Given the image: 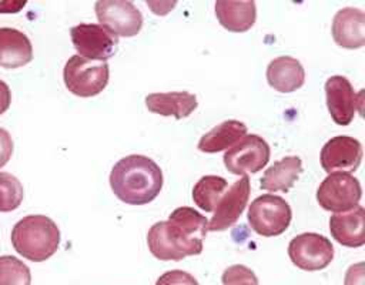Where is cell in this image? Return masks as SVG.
Here are the masks:
<instances>
[{"instance_id": "obj_1", "label": "cell", "mask_w": 365, "mask_h": 285, "mask_svg": "<svg viewBox=\"0 0 365 285\" xmlns=\"http://www.w3.org/2000/svg\"><path fill=\"white\" fill-rule=\"evenodd\" d=\"M208 221L191 207L175 208L167 221L151 225L147 234L150 252L160 261H181L200 255Z\"/></svg>"}, {"instance_id": "obj_2", "label": "cell", "mask_w": 365, "mask_h": 285, "mask_svg": "<svg viewBox=\"0 0 365 285\" xmlns=\"http://www.w3.org/2000/svg\"><path fill=\"white\" fill-rule=\"evenodd\" d=\"M163 181L160 165L141 154L123 157L110 172V187L114 195L130 205H145L155 200Z\"/></svg>"}, {"instance_id": "obj_3", "label": "cell", "mask_w": 365, "mask_h": 285, "mask_svg": "<svg viewBox=\"0 0 365 285\" xmlns=\"http://www.w3.org/2000/svg\"><path fill=\"white\" fill-rule=\"evenodd\" d=\"M10 238L19 255L31 262H43L58 249L60 229L46 215H26L14 224Z\"/></svg>"}, {"instance_id": "obj_4", "label": "cell", "mask_w": 365, "mask_h": 285, "mask_svg": "<svg viewBox=\"0 0 365 285\" xmlns=\"http://www.w3.org/2000/svg\"><path fill=\"white\" fill-rule=\"evenodd\" d=\"M110 67L107 61H91L78 54L71 56L63 68L66 88L78 97L100 94L108 84Z\"/></svg>"}, {"instance_id": "obj_5", "label": "cell", "mask_w": 365, "mask_h": 285, "mask_svg": "<svg viewBox=\"0 0 365 285\" xmlns=\"http://www.w3.org/2000/svg\"><path fill=\"white\" fill-rule=\"evenodd\" d=\"M248 224L261 237H277L287 231L292 219L289 204L279 195L262 194L248 207Z\"/></svg>"}, {"instance_id": "obj_6", "label": "cell", "mask_w": 365, "mask_h": 285, "mask_svg": "<svg viewBox=\"0 0 365 285\" xmlns=\"http://www.w3.org/2000/svg\"><path fill=\"white\" fill-rule=\"evenodd\" d=\"M362 188L351 172H331L328 174L317 190V201L331 212H345L359 205Z\"/></svg>"}, {"instance_id": "obj_7", "label": "cell", "mask_w": 365, "mask_h": 285, "mask_svg": "<svg viewBox=\"0 0 365 285\" xmlns=\"http://www.w3.org/2000/svg\"><path fill=\"white\" fill-rule=\"evenodd\" d=\"M332 242L317 232H302L294 237L288 244V256L291 262L302 271L325 269L334 259Z\"/></svg>"}, {"instance_id": "obj_8", "label": "cell", "mask_w": 365, "mask_h": 285, "mask_svg": "<svg viewBox=\"0 0 365 285\" xmlns=\"http://www.w3.org/2000/svg\"><path fill=\"white\" fill-rule=\"evenodd\" d=\"M268 142L257 135L247 134L224 154V165L234 175H247L261 171L269 161Z\"/></svg>"}, {"instance_id": "obj_9", "label": "cell", "mask_w": 365, "mask_h": 285, "mask_svg": "<svg viewBox=\"0 0 365 285\" xmlns=\"http://www.w3.org/2000/svg\"><path fill=\"white\" fill-rule=\"evenodd\" d=\"M94 10L100 26L115 37H134L143 27L141 11L128 0H100Z\"/></svg>"}, {"instance_id": "obj_10", "label": "cell", "mask_w": 365, "mask_h": 285, "mask_svg": "<svg viewBox=\"0 0 365 285\" xmlns=\"http://www.w3.org/2000/svg\"><path fill=\"white\" fill-rule=\"evenodd\" d=\"M77 54L91 61H107L115 53L118 37L100 24L80 23L70 30Z\"/></svg>"}, {"instance_id": "obj_11", "label": "cell", "mask_w": 365, "mask_h": 285, "mask_svg": "<svg viewBox=\"0 0 365 285\" xmlns=\"http://www.w3.org/2000/svg\"><path fill=\"white\" fill-rule=\"evenodd\" d=\"M327 107L338 125H348L356 111L362 113V90L356 94L351 81L344 76H332L325 83Z\"/></svg>"}, {"instance_id": "obj_12", "label": "cell", "mask_w": 365, "mask_h": 285, "mask_svg": "<svg viewBox=\"0 0 365 285\" xmlns=\"http://www.w3.org/2000/svg\"><path fill=\"white\" fill-rule=\"evenodd\" d=\"M251 192V184L248 175H242L238 181H235L231 187L220 198L215 209L212 211L214 215L208 221V232L225 231L232 227L241 214L244 212L248 198Z\"/></svg>"}, {"instance_id": "obj_13", "label": "cell", "mask_w": 365, "mask_h": 285, "mask_svg": "<svg viewBox=\"0 0 365 285\" xmlns=\"http://www.w3.org/2000/svg\"><path fill=\"white\" fill-rule=\"evenodd\" d=\"M362 160L361 142L349 135H336L328 140L319 154L321 167L328 174L355 171Z\"/></svg>"}, {"instance_id": "obj_14", "label": "cell", "mask_w": 365, "mask_h": 285, "mask_svg": "<svg viewBox=\"0 0 365 285\" xmlns=\"http://www.w3.org/2000/svg\"><path fill=\"white\" fill-rule=\"evenodd\" d=\"M332 37L342 48H361L365 44V13L356 7L338 10L332 20Z\"/></svg>"}, {"instance_id": "obj_15", "label": "cell", "mask_w": 365, "mask_h": 285, "mask_svg": "<svg viewBox=\"0 0 365 285\" xmlns=\"http://www.w3.org/2000/svg\"><path fill=\"white\" fill-rule=\"evenodd\" d=\"M332 238L348 248H359L365 244V209L362 205L338 212L329 218Z\"/></svg>"}, {"instance_id": "obj_16", "label": "cell", "mask_w": 365, "mask_h": 285, "mask_svg": "<svg viewBox=\"0 0 365 285\" xmlns=\"http://www.w3.org/2000/svg\"><path fill=\"white\" fill-rule=\"evenodd\" d=\"M267 81L278 93H292L305 83V70L299 60L279 56L267 67Z\"/></svg>"}, {"instance_id": "obj_17", "label": "cell", "mask_w": 365, "mask_h": 285, "mask_svg": "<svg viewBox=\"0 0 365 285\" xmlns=\"http://www.w3.org/2000/svg\"><path fill=\"white\" fill-rule=\"evenodd\" d=\"M33 46L30 38L14 27H0V66L17 68L30 63Z\"/></svg>"}, {"instance_id": "obj_18", "label": "cell", "mask_w": 365, "mask_h": 285, "mask_svg": "<svg viewBox=\"0 0 365 285\" xmlns=\"http://www.w3.org/2000/svg\"><path fill=\"white\" fill-rule=\"evenodd\" d=\"M145 105L151 113L177 120L188 117L198 105L197 97L188 91L153 93L145 97Z\"/></svg>"}, {"instance_id": "obj_19", "label": "cell", "mask_w": 365, "mask_h": 285, "mask_svg": "<svg viewBox=\"0 0 365 285\" xmlns=\"http://www.w3.org/2000/svg\"><path fill=\"white\" fill-rule=\"evenodd\" d=\"M214 9L220 24L232 33L250 30L257 20V6L254 1L218 0Z\"/></svg>"}, {"instance_id": "obj_20", "label": "cell", "mask_w": 365, "mask_h": 285, "mask_svg": "<svg viewBox=\"0 0 365 285\" xmlns=\"http://www.w3.org/2000/svg\"><path fill=\"white\" fill-rule=\"evenodd\" d=\"M301 171L302 161L298 155L284 157L265 170L259 180V187L271 192H287L297 182Z\"/></svg>"}, {"instance_id": "obj_21", "label": "cell", "mask_w": 365, "mask_h": 285, "mask_svg": "<svg viewBox=\"0 0 365 285\" xmlns=\"http://www.w3.org/2000/svg\"><path fill=\"white\" fill-rule=\"evenodd\" d=\"M247 135V125L238 120H225L205 133L198 141V150L202 152H220L234 147Z\"/></svg>"}, {"instance_id": "obj_22", "label": "cell", "mask_w": 365, "mask_h": 285, "mask_svg": "<svg viewBox=\"0 0 365 285\" xmlns=\"http://www.w3.org/2000/svg\"><path fill=\"white\" fill-rule=\"evenodd\" d=\"M227 188L228 182L225 178L220 175H204L192 188V201L202 211L212 212Z\"/></svg>"}, {"instance_id": "obj_23", "label": "cell", "mask_w": 365, "mask_h": 285, "mask_svg": "<svg viewBox=\"0 0 365 285\" xmlns=\"http://www.w3.org/2000/svg\"><path fill=\"white\" fill-rule=\"evenodd\" d=\"M0 285H31L30 268L17 256H0Z\"/></svg>"}, {"instance_id": "obj_24", "label": "cell", "mask_w": 365, "mask_h": 285, "mask_svg": "<svg viewBox=\"0 0 365 285\" xmlns=\"http://www.w3.org/2000/svg\"><path fill=\"white\" fill-rule=\"evenodd\" d=\"M24 190L17 177L10 172H0V212H10L19 208Z\"/></svg>"}, {"instance_id": "obj_25", "label": "cell", "mask_w": 365, "mask_h": 285, "mask_svg": "<svg viewBox=\"0 0 365 285\" xmlns=\"http://www.w3.org/2000/svg\"><path fill=\"white\" fill-rule=\"evenodd\" d=\"M221 282L222 285H258V278L245 265H231L224 269Z\"/></svg>"}, {"instance_id": "obj_26", "label": "cell", "mask_w": 365, "mask_h": 285, "mask_svg": "<svg viewBox=\"0 0 365 285\" xmlns=\"http://www.w3.org/2000/svg\"><path fill=\"white\" fill-rule=\"evenodd\" d=\"M155 285H200V284L194 278V275H191L190 272L182 269H171L161 274L157 278Z\"/></svg>"}, {"instance_id": "obj_27", "label": "cell", "mask_w": 365, "mask_h": 285, "mask_svg": "<svg viewBox=\"0 0 365 285\" xmlns=\"http://www.w3.org/2000/svg\"><path fill=\"white\" fill-rule=\"evenodd\" d=\"M13 154V138L10 133L0 127V168L4 167Z\"/></svg>"}, {"instance_id": "obj_28", "label": "cell", "mask_w": 365, "mask_h": 285, "mask_svg": "<svg viewBox=\"0 0 365 285\" xmlns=\"http://www.w3.org/2000/svg\"><path fill=\"white\" fill-rule=\"evenodd\" d=\"M364 275H365L364 262H356L346 269L344 285H364Z\"/></svg>"}, {"instance_id": "obj_29", "label": "cell", "mask_w": 365, "mask_h": 285, "mask_svg": "<svg viewBox=\"0 0 365 285\" xmlns=\"http://www.w3.org/2000/svg\"><path fill=\"white\" fill-rule=\"evenodd\" d=\"M11 104V91L10 87L0 80V115L9 110Z\"/></svg>"}, {"instance_id": "obj_30", "label": "cell", "mask_w": 365, "mask_h": 285, "mask_svg": "<svg viewBox=\"0 0 365 285\" xmlns=\"http://www.w3.org/2000/svg\"><path fill=\"white\" fill-rule=\"evenodd\" d=\"M175 4H177L175 1H173V3H170V1H165V3L147 1V6H148V7H151L153 13H154V14H161V16L167 14V13H168V11H170Z\"/></svg>"}, {"instance_id": "obj_31", "label": "cell", "mask_w": 365, "mask_h": 285, "mask_svg": "<svg viewBox=\"0 0 365 285\" xmlns=\"http://www.w3.org/2000/svg\"><path fill=\"white\" fill-rule=\"evenodd\" d=\"M26 3H10V1H6V3H0V13H17L20 7H23Z\"/></svg>"}]
</instances>
